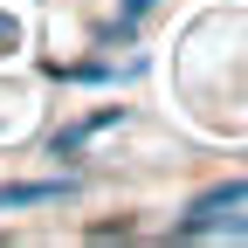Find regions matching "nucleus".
<instances>
[{"mask_svg":"<svg viewBox=\"0 0 248 248\" xmlns=\"http://www.w3.org/2000/svg\"><path fill=\"white\" fill-rule=\"evenodd\" d=\"M241 200H248V179H228V186H214V193H200V200H193V214H186V221H179L172 234H179V241H193V234H214V221H221L228 207H241Z\"/></svg>","mask_w":248,"mask_h":248,"instance_id":"1","label":"nucleus"},{"mask_svg":"<svg viewBox=\"0 0 248 248\" xmlns=\"http://www.w3.org/2000/svg\"><path fill=\"white\" fill-rule=\"evenodd\" d=\"M69 179H42V186H0V207H42V200H62Z\"/></svg>","mask_w":248,"mask_h":248,"instance_id":"2","label":"nucleus"}]
</instances>
